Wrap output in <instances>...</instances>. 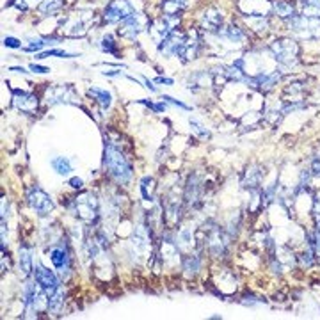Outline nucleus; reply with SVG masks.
I'll return each instance as SVG.
<instances>
[{"label":"nucleus","instance_id":"1","mask_svg":"<svg viewBox=\"0 0 320 320\" xmlns=\"http://www.w3.org/2000/svg\"><path fill=\"white\" fill-rule=\"evenodd\" d=\"M104 166L108 176H112L119 185H127L133 176L132 164L123 155V151L110 141H105L104 146Z\"/></svg>","mask_w":320,"mask_h":320},{"label":"nucleus","instance_id":"2","mask_svg":"<svg viewBox=\"0 0 320 320\" xmlns=\"http://www.w3.org/2000/svg\"><path fill=\"white\" fill-rule=\"evenodd\" d=\"M66 207L73 215L79 217L80 221L89 222V224H94L100 217V203L93 192H84V194L73 197Z\"/></svg>","mask_w":320,"mask_h":320},{"label":"nucleus","instance_id":"3","mask_svg":"<svg viewBox=\"0 0 320 320\" xmlns=\"http://www.w3.org/2000/svg\"><path fill=\"white\" fill-rule=\"evenodd\" d=\"M93 18L94 13H91V11H80V13H73V15L66 16L63 20L64 34L69 36V38H82V36L87 34Z\"/></svg>","mask_w":320,"mask_h":320},{"label":"nucleus","instance_id":"4","mask_svg":"<svg viewBox=\"0 0 320 320\" xmlns=\"http://www.w3.org/2000/svg\"><path fill=\"white\" fill-rule=\"evenodd\" d=\"M148 25H149L148 18L135 11V13H132L128 18H125V20L119 23L118 34L121 36V38H125V40L135 41V38H137L144 29H148Z\"/></svg>","mask_w":320,"mask_h":320},{"label":"nucleus","instance_id":"5","mask_svg":"<svg viewBox=\"0 0 320 320\" xmlns=\"http://www.w3.org/2000/svg\"><path fill=\"white\" fill-rule=\"evenodd\" d=\"M27 205L41 217L48 215V213L54 210V201H52V197H50L41 187H38V185H34V187L29 189V192H27Z\"/></svg>","mask_w":320,"mask_h":320},{"label":"nucleus","instance_id":"6","mask_svg":"<svg viewBox=\"0 0 320 320\" xmlns=\"http://www.w3.org/2000/svg\"><path fill=\"white\" fill-rule=\"evenodd\" d=\"M135 13L133 5L128 0H110L104 9V21L105 23H121L125 18Z\"/></svg>","mask_w":320,"mask_h":320},{"label":"nucleus","instance_id":"7","mask_svg":"<svg viewBox=\"0 0 320 320\" xmlns=\"http://www.w3.org/2000/svg\"><path fill=\"white\" fill-rule=\"evenodd\" d=\"M208 253L213 258H224L228 253V236L219 226L210 228V232L207 233V240H205Z\"/></svg>","mask_w":320,"mask_h":320},{"label":"nucleus","instance_id":"8","mask_svg":"<svg viewBox=\"0 0 320 320\" xmlns=\"http://www.w3.org/2000/svg\"><path fill=\"white\" fill-rule=\"evenodd\" d=\"M44 100L48 105L77 104V93L71 85H54L44 91Z\"/></svg>","mask_w":320,"mask_h":320},{"label":"nucleus","instance_id":"9","mask_svg":"<svg viewBox=\"0 0 320 320\" xmlns=\"http://www.w3.org/2000/svg\"><path fill=\"white\" fill-rule=\"evenodd\" d=\"M271 50L279 64L292 66V63H296L297 61V46L294 41H288V40L274 41V43L271 44Z\"/></svg>","mask_w":320,"mask_h":320},{"label":"nucleus","instance_id":"10","mask_svg":"<svg viewBox=\"0 0 320 320\" xmlns=\"http://www.w3.org/2000/svg\"><path fill=\"white\" fill-rule=\"evenodd\" d=\"M32 274H34V281L38 283V285L43 288L44 292H46V296H50L52 292L59 290L61 288V281L59 277L55 276L54 271H50V269H46V267L43 265H38L34 267V271H32Z\"/></svg>","mask_w":320,"mask_h":320},{"label":"nucleus","instance_id":"11","mask_svg":"<svg viewBox=\"0 0 320 320\" xmlns=\"http://www.w3.org/2000/svg\"><path fill=\"white\" fill-rule=\"evenodd\" d=\"M50 261L52 265L55 267V271L59 272V276L63 279H68L69 276V269H71V258H69V253L66 249V246L59 244V246L52 247L50 251Z\"/></svg>","mask_w":320,"mask_h":320},{"label":"nucleus","instance_id":"12","mask_svg":"<svg viewBox=\"0 0 320 320\" xmlns=\"http://www.w3.org/2000/svg\"><path fill=\"white\" fill-rule=\"evenodd\" d=\"M11 100H13L15 108H18L23 114H34L38 110V104H40L36 94L21 91V89H13V98Z\"/></svg>","mask_w":320,"mask_h":320},{"label":"nucleus","instance_id":"13","mask_svg":"<svg viewBox=\"0 0 320 320\" xmlns=\"http://www.w3.org/2000/svg\"><path fill=\"white\" fill-rule=\"evenodd\" d=\"M203 191H205V185H203L201 178L197 176V174H192L189 178L187 189H185V203H187L189 207H197L199 205V201H201L203 197Z\"/></svg>","mask_w":320,"mask_h":320},{"label":"nucleus","instance_id":"14","mask_svg":"<svg viewBox=\"0 0 320 320\" xmlns=\"http://www.w3.org/2000/svg\"><path fill=\"white\" fill-rule=\"evenodd\" d=\"M201 29L208 34H217L222 29V13L219 9H207L201 16Z\"/></svg>","mask_w":320,"mask_h":320},{"label":"nucleus","instance_id":"15","mask_svg":"<svg viewBox=\"0 0 320 320\" xmlns=\"http://www.w3.org/2000/svg\"><path fill=\"white\" fill-rule=\"evenodd\" d=\"M217 38H221V40L228 41V43H242V41L246 40V34H244V30L240 27H236V25H228V27H222L219 32H217Z\"/></svg>","mask_w":320,"mask_h":320},{"label":"nucleus","instance_id":"16","mask_svg":"<svg viewBox=\"0 0 320 320\" xmlns=\"http://www.w3.org/2000/svg\"><path fill=\"white\" fill-rule=\"evenodd\" d=\"M201 265H203V260L199 255H187L182 261V269L189 277L197 276L199 271H201Z\"/></svg>","mask_w":320,"mask_h":320},{"label":"nucleus","instance_id":"17","mask_svg":"<svg viewBox=\"0 0 320 320\" xmlns=\"http://www.w3.org/2000/svg\"><path fill=\"white\" fill-rule=\"evenodd\" d=\"M20 271L23 276H30L34 271L32 265V247L27 244H20Z\"/></svg>","mask_w":320,"mask_h":320},{"label":"nucleus","instance_id":"18","mask_svg":"<svg viewBox=\"0 0 320 320\" xmlns=\"http://www.w3.org/2000/svg\"><path fill=\"white\" fill-rule=\"evenodd\" d=\"M87 93H89V96H93V98L102 105L104 110L110 108V105H112V94H110V91L102 89V87H89Z\"/></svg>","mask_w":320,"mask_h":320},{"label":"nucleus","instance_id":"19","mask_svg":"<svg viewBox=\"0 0 320 320\" xmlns=\"http://www.w3.org/2000/svg\"><path fill=\"white\" fill-rule=\"evenodd\" d=\"M160 7L166 16H180V13L187 7V0H162Z\"/></svg>","mask_w":320,"mask_h":320},{"label":"nucleus","instance_id":"20","mask_svg":"<svg viewBox=\"0 0 320 320\" xmlns=\"http://www.w3.org/2000/svg\"><path fill=\"white\" fill-rule=\"evenodd\" d=\"M50 166L54 168V171L61 176H68L73 171V166H71V160L68 157H54L50 160Z\"/></svg>","mask_w":320,"mask_h":320},{"label":"nucleus","instance_id":"21","mask_svg":"<svg viewBox=\"0 0 320 320\" xmlns=\"http://www.w3.org/2000/svg\"><path fill=\"white\" fill-rule=\"evenodd\" d=\"M27 43H29V44L23 48L25 52H36V54H40L41 50L46 48L48 44L57 43V40H55V38H30Z\"/></svg>","mask_w":320,"mask_h":320},{"label":"nucleus","instance_id":"22","mask_svg":"<svg viewBox=\"0 0 320 320\" xmlns=\"http://www.w3.org/2000/svg\"><path fill=\"white\" fill-rule=\"evenodd\" d=\"M63 7H64V0H43V2L38 5V11H40L41 15L50 16V15L59 13Z\"/></svg>","mask_w":320,"mask_h":320},{"label":"nucleus","instance_id":"23","mask_svg":"<svg viewBox=\"0 0 320 320\" xmlns=\"http://www.w3.org/2000/svg\"><path fill=\"white\" fill-rule=\"evenodd\" d=\"M98 46L102 48V52H105V54H110V55H114V57H118V59H119L118 43H116V40H114L112 34L102 36V40H100Z\"/></svg>","mask_w":320,"mask_h":320},{"label":"nucleus","instance_id":"24","mask_svg":"<svg viewBox=\"0 0 320 320\" xmlns=\"http://www.w3.org/2000/svg\"><path fill=\"white\" fill-rule=\"evenodd\" d=\"M272 9L276 11L281 18H285V20H292V18L296 16V9L292 7L290 2H285V0H277V2H274V4H272Z\"/></svg>","mask_w":320,"mask_h":320},{"label":"nucleus","instance_id":"25","mask_svg":"<svg viewBox=\"0 0 320 320\" xmlns=\"http://www.w3.org/2000/svg\"><path fill=\"white\" fill-rule=\"evenodd\" d=\"M63 306H64V292L63 288H59V290L52 292L48 296V311L59 313L63 310Z\"/></svg>","mask_w":320,"mask_h":320},{"label":"nucleus","instance_id":"26","mask_svg":"<svg viewBox=\"0 0 320 320\" xmlns=\"http://www.w3.org/2000/svg\"><path fill=\"white\" fill-rule=\"evenodd\" d=\"M46 57H61V59H73V57H79V54H71V52H66V50H44L36 54V59H46Z\"/></svg>","mask_w":320,"mask_h":320},{"label":"nucleus","instance_id":"27","mask_svg":"<svg viewBox=\"0 0 320 320\" xmlns=\"http://www.w3.org/2000/svg\"><path fill=\"white\" fill-rule=\"evenodd\" d=\"M153 183H155V180H153L151 176H144L143 180H141L139 189H141V194H143L144 201H153V189H155Z\"/></svg>","mask_w":320,"mask_h":320},{"label":"nucleus","instance_id":"28","mask_svg":"<svg viewBox=\"0 0 320 320\" xmlns=\"http://www.w3.org/2000/svg\"><path fill=\"white\" fill-rule=\"evenodd\" d=\"M192 238H194V236H192L191 230L183 228L182 232H178V235H176V246L180 247V249H189V247H191Z\"/></svg>","mask_w":320,"mask_h":320},{"label":"nucleus","instance_id":"29","mask_svg":"<svg viewBox=\"0 0 320 320\" xmlns=\"http://www.w3.org/2000/svg\"><path fill=\"white\" fill-rule=\"evenodd\" d=\"M189 123H191L192 132L197 133V135H199V137H201V139H208V137H210V132H208L207 128L203 127V125L199 123L197 119H192V118H191V121H189Z\"/></svg>","mask_w":320,"mask_h":320},{"label":"nucleus","instance_id":"30","mask_svg":"<svg viewBox=\"0 0 320 320\" xmlns=\"http://www.w3.org/2000/svg\"><path fill=\"white\" fill-rule=\"evenodd\" d=\"M162 100H164V102H166V104H171V105H174V107L183 108V110H191V107H189L187 104H183V102H180V100L172 98V96H169V94H164Z\"/></svg>","mask_w":320,"mask_h":320},{"label":"nucleus","instance_id":"31","mask_svg":"<svg viewBox=\"0 0 320 320\" xmlns=\"http://www.w3.org/2000/svg\"><path fill=\"white\" fill-rule=\"evenodd\" d=\"M4 46L5 48H21V41L18 40V38H13V36H7V38H4Z\"/></svg>","mask_w":320,"mask_h":320},{"label":"nucleus","instance_id":"32","mask_svg":"<svg viewBox=\"0 0 320 320\" xmlns=\"http://www.w3.org/2000/svg\"><path fill=\"white\" fill-rule=\"evenodd\" d=\"M68 185L71 189H75V191H80V189L84 187V180H82V178H79V176H73V178H69Z\"/></svg>","mask_w":320,"mask_h":320},{"label":"nucleus","instance_id":"33","mask_svg":"<svg viewBox=\"0 0 320 320\" xmlns=\"http://www.w3.org/2000/svg\"><path fill=\"white\" fill-rule=\"evenodd\" d=\"M11 5H13V7H16L18 11H23V13L29 9V5H27V2H25V0H11L9 7H11Z\"/></svg>","mask_w":320,"mask_h":320},{"label":"nucleus","instance_id":"34","mask_svg":"<svg viewBox=\"0 0 320 320\" xmlns=\"http://www.w3.org/2000/svg\"><path fill=\"white\" fill-rule=\"evenodd\" d=\"M29 69H30V71H34V73H40V75H44V73H48V71H50V68H46V66H40V64H36V63L30 64Z\"/></svg>","mask_w":320,"mask_h":320},{"label":"nucleus","instance_id":"35","mask_svg":"<svg viewBox=\"0 0 320 320\" xmlns=\"http://www.w3.org/2000/svg\"><path fill=\"white\" fill-rule=\"evenodd\" d=\"M155 82H157V84H166V85H172V84H174V80L168 79V77H157V79H155Z\"/></svg>","mask_w":320,"mask_h":320},{"label":"nucleus","instance_id":"36","mask_svg":"<svg viewBox=\"0 0 320 320\" xmlns=\"http://www.w3.org/2000/svg\"><path fill=\"white\" fill-rule=\"evenodd\" d=\"M143 82H144V87L149 89L151 93H155V91H157V87L153 85V82H151V80H149V79H146V77H143Z\"/></svg>","mask_w":320,"mask_h":320},{"label":"nucleus","instance_id":"37","mask_svg":"<svg viewBox=\"0 0 320 320\" xmlns=\"http://www.w3.org/2000/svg\"><path fill=\"white\" fill-rule=\"evenodd\" d=\"M102 73H104L105 77H119V75H121V71H118V69H112V71H102Z\"/></svg>","mask_w":320,"mask_h":320},{"label":"nucleus","instance_id":"38","mask_svg":"<svg viewBox=\"0 0 320 320\" xmlns=\"http://www.w3.org/2000/svg\"><path fill=\"white\" fill-rule=\"evenodd\" d=\"M311 171L315 172V174H320V160H313V168Z\"/></svg>","mask_w":320,"mask_h":320},{"label":"nucleus","instance_id":"39","mask_svg":"<svg viewBox=\"0 0 320 320\" xmlns=\"http://www.w3.org/2000/svg\"><path fill=\"white\" fill-rule=\"evenodd\" d=\"M11 71H16V73H25V69L20 68V66H15V68H9Z\"/></svg>","mask_w":320,"mask_h":320}]
</instances>
